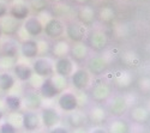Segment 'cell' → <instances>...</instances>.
Returning <instances> with one entry per match:
<instances>
[{
    "label": "cell",
    "instance_id": "cell-1",
    "mask_svg": "<svg viewBox=\"0 0 150 133\" xmlns=\"http://www.w3.org/2000/svg\"><path fill=\"white\" fill-rule=\"evenodd\" d=\"M31 68L34 75L43 79L54 76V64L48 58H36L31 65Z\"/></svg>",
    "mask_w": 150,
    "mask_h": 133
},
{
    "label": "cell",
    "instance_id": "cell-2",
    "mask_svg": "<svg viewBox=\"0 0 150 133\" xmlns=\"http://www.w3.org/2000/svg\"><path fill=\"white\" fill-rule=\"evenodd\" d=\"M58 107L62 112L65 113H72L78 109L79 102H78V96L71 91H62L58 96Z\"/></svg>",
    "mask_w": 150,
    "mask_h": 133
},
{
    "label": "cell",
    "instance_id": "cell-3",
    "mask_svg": "<svg viewBox=\"0 0 150 133\" xmlns=\"http://www.w3.org/2000/svg\"><path fill=\"white\" fill-rule=\"evenodd\" d=\"M43 34L52 40H59L65 34V24L59 18H51L43 24Z\"/></svg>",
    "mask_w": 150,
    "mask_h": 133
},
{
    "label": "cell",
    "instance_id": "cell-4",
    "mask_svg": "<svg viewBox=\"0 0 150 133\" xmlns=\"http://www.w3.org/2000/svg\"><path fill=\"white\" fill-rule=\"evenodd\" d=\"M30 7L25 0H15L11 5H8V16L18 22H24L30 17Z\"/></svg>",
    "mask_w": 150,
    "mask_h": 133
},
{
    "label": "cell",
    "instance_id": "cell-5",
    "mask_svg": "<svg viewBox=\"0 0 150 133\" xmlns=\"http://www.w3.org/2000/svg\"><path fill=\"white\" fill-rule=\"evenodd\" d=\"M71 77V84L72 87L78 90V91H84L88 89L90 85V73L85 68H77L73 71V73L70 76Z\"/></svg>",
    "mask_w": 150,
    "mask_h": 133
},
{
    "label": "cell",
    "instance_id": "cell-6",
    "mask_svg": "<svg viewBox=\"0 0 150 133\" xmlns=\"http://www.w3.org/2000/svg\"><path fill=\"white\" fill-rule=\"evenodd\" d=\"M40 119H41V125H43L46 128L51 129L60 122L61 116L60 113L53 107H42L41 113H40Z\"/></svg>",
    "mask_w": 150,
    "mask_h": 133
},
{
    "label": "cell",
    "instance_id": "cell-7",
    "mask_svg": "<svg viewBox=\"0 0 150 133\" xmlns=\"http://www.w3.org/2000/svg\"><path fill=\"white\" fill-rule=\"evenodd\" d=\"M21 122L23 128L27 132H35L39 131L41 127V119L40 114L37 112H31V110H25L22 114Z\"/></svg>",
    "mask_w": 150,
    "mask_h": 133
},
{
    "label": "cell",
    "instance_id": "cell-8",
    "mask_svg": "<svg viewBox=\"0 0 150 133\" xmlns=\"http://www.w3.org/2000/svg\"><path fill=\"white\" fill-rule=\"evenodd\" d=\"M19 53L25 59H36L40 54V43L34 39L23 40L19 43Z\"/></svg>",
    "mask_w": 150,
    "mask_h": 133
},
{
    "label": "cell",
    "instance_id": "cell-9",
    "mask_svg": "<svg viewBox=\"0 0 150 133\" xmlns=\"http://www.w3.org/2000/svg\"><path fill=\"white\" fill-rule=\"evenodd\" d=\"M22 28L24 29V31L27 32V35H29L30 37H37L41 34H43V23L41 22V19L36 16H31L28 17L23 22Z\"/></svg>",
    "mask_w": 150,
    "mask_h": 133
},
{
    "label": "cell",
    "instance_id": "cell-10",
    "mask_svg": "<svg viewBox=\"0 0 150 133\" xmlns=\"http://www.w3.org/2000/svg\"><path fill=\"white\" fill-rule=\"evenodd\" d=\"M73 71H74V64L71 58L61 56L57 59L54 64V72L57 73V76L67 78L73 73Z\"/></svg>",
    "mask_w": 150,
    "mask_h": 133
},
{
    "label": "cell",
    "instance_id": "cell-11",
    "mask_svg": "<svg viewBox=\"0 0 150 133\" xmlns=\"http://www.w3.org/2000/svg\"><path fill=\"white\" fill-rule=\"evenodd\" d=\"M39 94L45 100H53V99L58 97L61 92L57 88L53 78L51 77V78H46L41 82V85L39 88Z\"/></svg>",
    "mask_w": 150,
    "mask_h": 133
},
{
    "label": "cell",
    "instance_id": "cell-12",
    "mask_svg": "<svg viewBox=\"0 0 150 133\" xmlns=\"http://www.w3.org/2000/svg\"><path fill=\"white\" fill-rule=\"evenodd\" d=\"M65 34L69 40H71L74 43H79V42H83L84 40L85 29H84V25H82V24L71 22L67 25H65Z\"/></svg>",
    "mask_w": 150,
    "mask_h": 133
},
{
    "label": "cell",
    "instance_id": "cell-13",
    "mask_svg": "<svg viewBox=\"0 0 150 133\" xmlns=\"http://www.w3.org/2000/svg\"><path fill=\"white\" fill-rule=\"evenodd\" d=\"M0 25H1V30H3L4 36H8L11 39L12 36L17 35V32L19 31V29L22 27V24H21V22L13 19L7 15L6 17L0 19Z\"/></svg>",
    "mask_w": 150,
    "mask_h": 133
},
{
    "label": "cell",
    "instance_id": "cell-14",
    "mask_svg": "<svg viewBox=\"0 0 150 133\" xmlns=\"http://www.w3.org/2000/svg\"><path fill=\"white\" fill-rule=\"evenodd\" d=\"M12 75L15 76L16 80L25 83L33 78L34 72H33L31 66H29L28 64L19 63V64H15V66L12 67Z\"/></svg>",
    "mask_w": 150,
    "mask_h": 133
},
{
    "label": "cell",
    "instance_id": "cell-15",
    "mask_svg": "<svg viewBox=\"0 0 150 133\" xmlns=\"http://www.w3.org/2000/svg\"><path fill=\"white\" fill-rule=\"evenodd\" d=\"M22 101H23V106L27 108V110H31V112H37L39 109H41L43 103V99L41 97V95L35 91L25 94Z\"/></svg>",
    "mask_w": 150,
    "mask_h": 133
},
{
    "label": "cell",
    "instance_id": "cell-16",
    "mask_svg": "<svg viewBox=\"0 0 150 133\" xmlns=\"http://www.w3.org/2000/svg\"><path fill=\"white\" fill-rule=\"evenodd\" d=\"M0 48H1V55L0 56L6 58V59L15 60L19 54V43L15 41L13 39L5 40L0 44Z\"/></svg>",
    "mask_w": 150,
    "mask_h": 133
},
{
    "label": "cell",
    "instance_id": "cell-17",
    "mask_svg": "<svg viewBox=\"0 0 150 133\" xmlns=\"http://www.w3.org/2000/svg\"><path fill=\"white\" fill-rule=\"evenodd\" d=\"M88 71L90 75L94 76H100L102 75L105 70L107 68V61L103 56H93L88 60V64H86Z\"/></svg>",
    "mask_w": 150,
    "mask_h": 133
},
{
    "label": "cell",
    "instance_id": "cell-18",
    "mask_svg": "<svg viewBox=\"0 0 150 133\" xmlns=\"http://www.w3.org/2000/svg\"><path fill=\"white\" fill-rule=\"evenodd\" d=\"M86 43H88V46L91 47L94 51L100 52V51H103L107 47L108 40H107V36L103 32L95 31V32H93L88 36V41H86Z\"/></svg>",
    "mask_w": 150,
    "mask_h": 133
},
{
    "label": "cell",
    "instance_id": "cell-19",
    "mask_svg": "<svg viewBox=\"0 0 150 133\" xmlns=\"http://www.w3.org/2000/svg\"><path fill=\"white\" fill-rule=\"evenodd\" d=\"M110 96V87L106 83H98L91 89V97L95 102H103Z\"/></svg>",
    "mask_w": 150,
    "mask_h": 133
},
{
    "label": "cell",
    "instance_id": "cell-20",
    "mask_svg": "<svg viewBox=\"0 0 150 133\" xmlns=\"http://www.w3.org/2000/svg\"><path fill=\"white\" fill-rule=\"evenodd\" d=\"M16 85V78L12 75V72H0V91L1 92H8L13 89Z\"/></svg>",
    "mask_w": 150,
    "mask_h": 133
},
{
    "label": "cell",
    "instance_id": "cell-21",
    "mask_svg": "<svg viewBox=\"0 0 150 133\" xmlns=\"http://www.w3.org/2000/svg\"><path fill=\"white\" fill-rule=\"evenodd\" d=\"M4 104H5V108L8 112L16 113V112H19L22 109L23 101H22L21 96H17V95H6L4 97Z\"/></svg>",
    "mask_w": 150,
    "mask_h": 133
},
{
    "label": "cell",
    "instance_id": "cell-22",
    "mask_svg": "<svg viewBox=\"0 0 150 133\" xmlns=\"http://www.w3.org/2000/svg\"><path fill=\"white\" fill-rule=\"evenodd\" d=\"M71 58L74 59L76 61H83V60L88 56L89 51H88V46L84 44L83 42L79 43H74L71 48H70V52Z\"/></svg>",
    "mask_w": 150,
    "mask_h": 133
},
{
    "label": "cell",
    "instance_id": "cell-23",
    "mask_svg": "<svg viewBox=\"0 0 150 133\" xmlns=\"http://www.w3.org/2000/svg\"><path fill=\"white\" fill-rule=\"evenodd\" d=\"M127 109V102L124 97L119 96V97H115L113 101H112L110 106H109V110L113 115H122Z\"/></svg>",
    "mask_w": 150,
    "mask_h": 133
},
{
    "label": "cell",
    "instance_id": "cell-24",
    "mask_svg": "<svg viewBox=\"0 0 150 133\" xmlns=\"http://www.w3.org/2000/svg\"><path fill=\"white\" fill-rule=\"evenodd\" d=\"M85 115L82 113V112H78V110H74L72 113H69V116H67V121L69 124L74 127V128H79V127H83V125L85 124Z\"/></svg>",
    "mask_w": 150,
    "mask_h": 133
},
{
    "label": "cell",
    "instance_id": "cell-25",
    "mask_svg": "<svg viewBox=\"0 0 150 133\" xmlns=\"http://www.w3.org/2000/svg\"><path fill=\"white\" fill-rule=\"evenodd\" d=\"M52 52L57 58L66 56V54L70 52V46L64 40H58L52 47Z\"/></svg>",
    "mask_w": 150,
    "mask_h": 133
},
{
    "label": "cell",
    "instance_id": "cell-26",
    "mask_svg": "<svg viewBox=\"0 0 150 133\" xmlns=\"http://www.w3.org/2000/svg\"><path fill=\"white\" fill-rule=\"evenodd\" d=\"M109 133H129V125L124 120H115L109 126Z\"/></svg>",
    "mask_w": 150,
    "mask_h": 133
},
{
    "label": "cell",
    "instance_id": "cell-27",
    "mask_svg": "<svg viewBox=\"0 0 150 133\" xmlns=\"http://www.w3.org/2000/svg\"><path fill=\"white\" fill-rule=\"evenodd\" d=\"M79 19L84 23V24H91L94 22V11L89 7H82L79 13H78Z\"/></svg>",
    "mask_w": 150,
    "mask_h": 133
},
{
    "label": "cell",
    "instance_id": "cell-28",
    "mask_svg": "<svg viewBox=\"0 0 150 133\" xmlns=\"http://www.w3.org/2000/svg\"><path fill=\"white\" fill-rule=\"evenodd\" d=\"M90 119L94 122H101L105 119V110L101 107H95L90 110Z\"/></svg>",
    "mask_w": 150,
    "mask_h": 133
},
{
    "label": "cell",
    "instance_id": "cell-29",
    "mask_svg": "<svg viewBox=\"0 0 150 133\" xmlns=\"http://www.w3.org/2000/svg\"><path fill=\"white\" fill-rule=\"evenodd\" d=\"M47 1L48 0H28V5L30 10H34L36 12H41L47 7Z\"/></svg>",
    "mask_w": 150,
    "mask_h": 133
},
{
    "label": "cell",
    "instance_id": "cell-30",
    "mask_svg": "<svg viewBox=\"0 0 150 133\" xmlns=\"http://www.w3.org/2000/svg\"><path fill=\"white\" fill-rule=\"evenodd\" d=\"M0 133H18V129L12 122L5 121L0 124Z\"/></svg>",
    "mask_w": 150,
    "mask_h": 133
},
{
    "label": "cell",
    "instance_id": "cell-31",
    "mask_svg": "<svg viewBox=\"0 0 150 133\" xmlns=\"http://www.w3.org/2000/svg\"><path fill=\"white\" fill-rule=\"evenodd\" d=\"M131 118L136 120V121H142V120L146 118V112L142 109V108H136V109L131 112Z\"/></svg>",
    "mask_w": 150,
    "mask_h": 133
},
{
    "label": "cell",
    "instance_id": "cell-32",
    "mask_svg": "<svg viewBox=\"0 0 150 133\" xmlns=\"http://www.w3.org/2000/svg\"><path fill=\"white\" fill-rule=\"evenodd\" d=\"M8 15V4L5 0H0V19Z\"/></svg>",
    "mask_w": 150,
    "mask_h": 133
},
{
    "label": "cell",
    "instance_id": "cell-33",
    "mask_svg": "<svg viewBox=\"0 0 150 133\" xmlns=\"http://www.w3.org/2000/svg\"><path fill=\"white\" fill-rule=\"evenodd\" d=\"M48 133H70L69 132V129L66 128V127H64V126H55V127H53V128H51L49 129V132Z\"/></svg>",
    "mask_w": 150,
    "mask_h": 133
},
{
    "label": "cell",
    "instance_id": "cell-34",
    "mask_svg": "<svg viewBox=\"0 0 150 133\" xmlns=\"http://www.w3.org/2000/svg\"><path fill=\"white\" fill-rule=\"evenodd\" d=\"M90 133H108L106 129H103V128H100V127H97V128H94Z\"/></svg>",
    "mask_w": 150,
    "mask_h": 133
},
{
    "label": "cell",
    "instance_id": "cell-35",
    "mask_svg": "<svg viewBox=\"0 0 150 133\" xmlns=\"http://www.w3.org/2000/svg\"><path fill=\"white\" fill-rule=\"evenodd\" d=\"M73 133H86V131L84 129V127H79V128H74Z\"/></svg>",
    "mask_w": 150,
    "mask_h": 133
},
{
    "label": "cell",
    "instance_id": "cell-36",
    "mask_svg": "<svg viewBox=\"0 0 150 133\" xmlns=\"http://www.w3.org/2000/svg\"><path fill=\"white\" fill-rule=\"evenodd\" d=\"M4 116H5V112L1 109V108H0V121L4 119Z\"/></svg>",
    "mask_w": 150,
    "mask_h": 133
},
{
    "label": "cell",
    "instance_id": "cell-37",
    "mask_svg": "<svg viewBox=\"0 0 150 133\" xmlns=\"http://www.w3.org/2000/svg\"><path fill=\"white\" fill-rule=\"evenodd\" d=\"M73 1H76L77 4H84V3L86 1V0H73Z\"/></svg>",
    "mask_w": 150,
    "mask_h": 133
},
{
    "label": "cell",
    "instance_id": "cell-38",
    "mask_svg": "<svg viewBox=\"0 0 150 133\" xmlns=\"http://www.w3.org/2000/svg\"><path fill=\"white\" fill-rule=\"evenodd\" d=\"M3 36H4V34H3V30H1V25H0V40L3 39Z\"/></svg>",
    "mask_w": 150,
    "mask_h": 133
},
{
    "label": "cell",
    "instance_id": "cell-39",
    "mask_svg": "<svg viewBox=\"0 0 150 133\" xmlns=\"http://www.w3.org/2000/svg\"><path fill=\"white\" fill-rule=\"evenodd\" d=\"M51 1H53V3H55V4H59V3L62 1V0H51Z\"/></svg>",
    "mask_w": 150,
    "mask_h": 133
},
{
    "label": "cell",
    "instance_id": "cell-40",
    "mask_svg": "<svg viewBox=\"0 0 150 133\" xmlns=\"http://www.w3.org/2000/svg\"><path fill=\"white\" fill-rule=\"evenodd\" d=\"M33 133H45V132H41V131H35V132H33Z\"/></svg>",
    "mask_w": 150,
    "mask_h": 133
},
{
    "label": "cell",
    "instance_id": "cell-41",
    "mask_svg": "<svg viewBox=\"0 0 150 133\" xmlns=\"http://www.w3.org/2000/svg\"><path fill=\"white\" fill-rule=\"evenodd\" d=\"M0 55H1V48H0Z\"/></svg>",
    "mask_w": 150,
    "mask_h": 133
},
{
    "label": "cell",
    "instance_id": "cell-42",
    "mask_svg": "<svg viewBox=\"0 0 150 133\" xmlns=\"http://www.w3.org/2000/svg\"><path fill=\"white\" fill-rule=\"evenodd\" d=\"M0 70H1V68H0Z\"/></svg>",
    "mask_w": 150,
    "mask_h": 133
}]
</instances>
